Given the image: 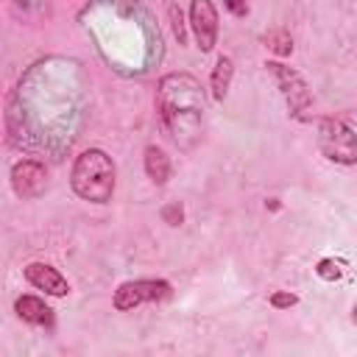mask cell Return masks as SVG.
Returning a JSON list of instances; mask_svg holds the SVG:
<instances>
[{
  "label": "cell",
  "instance_id": "17",
  "mask_svg": "<svg viewBox=\"0 0 357 357\" xmlns=\"http://www.w3.org/2000/svg\"><path fill=\"white\" fill-rule=\"evenodd\" d=\"M223 6H226L234 17H245V14H248V0H223Z\"/></svg>",
  "mask_w": 357,
  "mask_h": 357
},
{
  "label": "cell",
  "instance_id": "1",
  "mask_svg": "<svg viewBox=\"0 0 357 357\" xmlns=\"http://www.w3.org/2000/svg\"><path fill=\"white\" fill-rule=\"evenodd\" d=\"M156 103L162 112L165 126L178 137V131L190 123L195 126L204 112V92L201 84L187 73H170L159 81Z\"/></svg>",
  "mask_w": 357,
  "mask_h": 357
},
{
  "label": "cell",
  "instance_id": "3",
  "mask_svg": "<svg viewBox=\"0 0 357 357\" xmlns=\"http://www.w3.org/2000/svg\"><path fill=\"white\" fill-rule=\"evenodd\" d=\"M318 148L329 162L357 165V134L337 117L318 120Z\"/></svg>",
  "mask_w": 357,
  "mask_h": 357
},
{
  "label": "cell",
  "instance_id": "5",
  "mask_svg": "<svg viewBox=\"0 0 357 357\" xmlns=\"http://www.w3.org/2000/svg\"><path fill=\"white\" fill-rule=\"evenodd\" d=\"M170 296V282L165 279H134V282H123L114 290V310L128 312L145 301H165Z\"/></svg>",
  "mask_w": 357,
  "mask_h": 357
},
{
  "label": "cell",
  "instance_id": "4",
  "mask_svg": "<svg viewBox=\"0 0 357 357\" xmlns=\"http://www.w3.org/2000/svg\"><path fill=\"white\" fill-rule=\"evenodd\" d=\"M265 70L273 75V81H276L290 114L293 117H304V112H310V106H312V92H310L307 81L293 67H287L282 61H265Z\"/></svg>",
  "mask_w": 357,
  "mask_h": 357
},
{
  "label": "cell",
  "instance_id": "14",
  "mask_svg": "<svg viewBox=\"0 0 357 357\" xmlns=\"http://www.w3.org/2000/svg\"><path fill=\"white\" fill-rule=\"evenodd\" d=\"M315 273H318L321 279H326V282H335V279H340L343 268H340L337 259H321V262L315 265Z\"/></svg>",
  "mask_w": 357,
  "mask_h": 357
},
{
  "label": "cell",
  "instance_id": "12",
  "mask_svg": "<svg viewBox=\"0 0 357 357\" xmlns=\"http://www.w3.org/2000/svg\"><path fill=\"white\" fill-rule=\"evenodd\" d=\"M265 45H268L273 53H279V56H290V53H293V39H290L284 31H271V33L265 36Z\"/></svg>",
  "mask_w": 357,
  "mask_h": 357
},
{
  "label": "cell",
  "instance_id": "18",
  "mask_svg": "<svg viewBox=\"0 0 357 357\" xmlns=\"http://www.w3.org/2000/svg\"><path fill=\"white\" fill-rule=\"evenodd\" d=\"M354 321H357V304H354Z\"/></svg>",
  "mask_w": 357,
  "mask_h": 357
},
{
  "label": "cell",
  "instance_id": "2",
  "mask_svg": "<svg viewBox=\"0 0 357 357\" xmlns=\"http://www.w3.org/2000/svg\"><path fill=\"white\" fill-rule=\"evenodd\" d=\"M114 178H117V167L112 162V156L100 148H86L75 156L73 170H70V187L78 198L89 201V204H106L112 201L114 192Z\"/></svg>",
  "mask_w": 357,
  "mask_h": 357
},
{
  "label": "cell",
  "instance_id": "13",
  "mask_svg": "<svg viewBox=\"0 0 357 357\" xmlns=\"http://www.w3.org/2000/svg\"><path fill=\"white\" fill-rule=\"evenodd\" d=\"M167 11H170L173 36H176V42H178V45H184V42H187V28H184V17H181V8H178L176 3H170V6H167Z\"/></svg>",
  "mask_w": 357,
  "mask_h": 357
},
{
  "label": "cell",
  "instance_id": "9",
  "mask_svg": "<svg viewBox=\"0 0 357 357\" xmlns=\"http://www.w3.org/2000/svg\"><path fill=\"white\" fill-rule=\"evenodd\" d=\"M14 310L22 321H28L33 326H53V310L39 296H20L14 301Z\"/></svg>",
  "mask_w": 357,
  "mask_h": 357
},
{
  "label": "cell",
  "instance_id": "10",
  "mask_svg": "<svg viewBox=\"0 0 357 357\" xmlns=\"http://www.w3.org/2000/svg\"><path fill=\"white\" fill-rule=\"evenodd\" d=\"M145 173L156 187H162L170 178V156L159 145H148L145 148Z\"/></svg>",
  "mask_w": 357,
  "mask_h": 357
},
{
  "label": "cell",
  "instance_id": "7",
  "mask_svg": "<svg viewBox=\"0 0 357 357\" xmlns=\"http://www.w3.org/2000/svg\"><path fill=\"white\" fill-rule=\"evenodd\" d=\"M47 187V170L45 165L33 162V159H20L14 167H11V190L20 195V198H36L42 195Z\"/></svg>",
  "mask_w": 357,
  "mask_h": 357
},
{
  "label": "cell",
  "instance_id": "6",
  "mask_svg": "<svg viewBox=\"0 0 357 357\" xmlns=\"http://www.w3.org/2000/svg\"><path fill=\"white\" fill-rule=\"evenodd\" d=\"M190 28L201 53H209L218 42V11L212 0H192L190 3Z\"/></svg>",
  "mask_w": 357,
  "mask_h": 357
},
{
  "label": "cell",
  "instance_id": "8",
  "mask_svg": "<svg viewBox=\"0 0 357 357\" xmlns=\"http://www.w3.org/2000/svg\"><path fill=\"white\" fill-rule=\"evenodd\" d=\"M25 279L36 290H45L47 296H67L70 293L67 279L53 265H47V262H31V265H25Z\"/></svg>",
  "mask_w": 357,
  "mask_h": 357
},
{
  "label": "cell",
  "instance_id": "11",
  "mask_svg": "<svg viewBox=\"0 0 357 357\" xmlns=\"http://www.w3.org/2000/svg\"><path fill=\"white\" fill-rule=\"evenodd\" d=\"M231 78H234V61L229 56H218L215 67H212V98L215 100H223L229 95V86H231Z\"/></svg>",
  "mask_w": 357,
  "mask_h": 357
},
{
  "label": "cell",
  "instance_id": "15",
  "mask_svg": "<svg viewBox=\"0 0 357 357\" xmlns=\"http://www.w3.org/2000/svg\"><path fill=\"white\" fill-rule=\"evenodd\" d=\"M271 307H276V310H287V307H296L298 304V296L296 293H290V290H276V293H271Z\"/></svg>",
  "mask_w": 357,
  "mask_h": 357
},
{
  "label": "cell",
  "instance_id": "16",
  "mask_svg": "<svg viewBox=\"0 0 357 357\" xmlns=\"http://www.w3.org/2000/svg\"><path fill=\"white\" fill-rule=\"evenodd\" d=\"M162 218H165L167 226H181V220H184V209H181V204H167V206L162 209Z\"/></svg>",
  "mask_w": 357,
  "mask_h": 357
}]
</instances>
